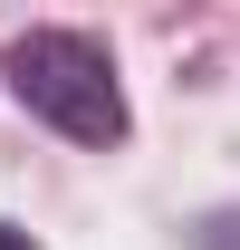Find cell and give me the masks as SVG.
I'll list each match as a JSON object with an SVG mask.
<instances>
[{
  "label": "cell",
  "instance_id": "obj_2",
  "mask_svg": "<svg viewBox=\"0 0 240 250\" xmlns=\"http://www.w3.org/2000/svg\"><path fill=\"white\" fill-rule=\"evenodd\" d=\"M192 250H240V212H202L192 221Z\"/></svg>",
  "mask_w": 240,
  "mask_h": 250
},
{
  "label": "cell",
  "instance_id": "obj_3",
  "mask_svg": "<svg viewBox=\"0 0 240 250\" xmlns=\"http://www.w3.org/2000/svg\"><path fill=\"white\" fill-rule=\"evenodd\" d=\"M0 250H39V241H29V231H10V221H0Z\"/></svg>",
  "mask_w": 240,
  "mask_h": 250
},
{
  "label": "cell",
  "instance_id": "obj_1",
  "mask_svg": "<svg viewBox=\"0 0 240 250\" xmlns=\"http://www.w3.org/2000/svg\"><path fill=\"white\" fill-rule=\"evenodd\" d=\"M0 77H10V96L39 125H58L67 145H125V125H135L125 87H116V58L87 29H20L0 48Z\"/></svg>",
  "mask_w": 240,
  "mask_h": 250
}]
</instances>
